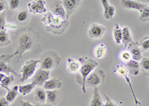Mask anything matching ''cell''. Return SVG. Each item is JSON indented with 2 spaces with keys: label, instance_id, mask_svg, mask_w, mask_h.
<instances>
[{
  "label": "cell",
  "instance_id": "cell-24",
  "mask_svg": "<svg viewBox=\"0 0 149 106\" xmlns=\"http://www.w3.org/2000/svg\"><path fill=\"white\" fill-rule=\"evenodd\" d=\"M106 46L103 43H100L98 46H95V50H94V55H95V58L98 59H101V58H104L106 55Z\"/></svg>",
  "mask_w": 149,
  "mask_h": 106
},
{
  "label": "cell",
  "instance_id": "cell-30",
  "mask_svg": "<svg viewBox=\"0 0 149 106\" xmlns=\"http://www.w3.org/2000/svg\"><path fill=\"white\" fill-rule=\"evenodd\" d=\"M17 18L19 22H21L22 24H25L26 21L28 20V19H29V12L26 10H22L17 14Z\"/></svg>",
  "mask_w": 149,
  "mask_h": 106
},
{
  "label": "cell",
  "instance_id": "cell-41",
  "mask_svg": "<svg viewBox=\"0 0 149 106\" xmlns=\"http://www.w3.org/2000/svg\"><path fill=\"white\" fill-rule=\"evenodd\" d=\"M5 28H7V29H17V26H14V25H12V24H7L6 23V26H5Z\"/></svg>",
  "mask_w": 149,
  "mask_h": 106
},
{
  "label": "cell",
  "instance_id": "cell-18",
  "mask_svg": "<svg viewBox=\"0 0 149 106\" xmlns=\"http://www.w3.org/2000/svg\"><path fill=\"white\" fill-rule=\"evenodd\" d=\"M133 42L132 36L130 34V29L127 26H125L122 29V43L125 47L127 48L128 45Z\"/></svg>",
  "mask_w": 149,
  "mask_h": 106
},
{
  "label": "cell",
  "instance_id": "cell-31",
  "mask_svg": "<svg viewBox=\"0 0 149 106\" xmlns=\"http://www.w3.org/2000/svg\"><path fill=\"white\" fill-rule=\"evenodd\" d=\"M14 81V78L12 75H8V76H6V75H5V78L2 79L0 85L2 86V87H4V88L5 89V88H7V87H9V86L13 83Z\"/></svg>",
  "mask_w": 149,
  "mask_h": 106
},
{
  "label": "cell",
  "instance_id": "cell-10",
  "mask_svg": "<svg viewBox=\"0 0 149 106\" xmlns=\"http://www.w3.org/2000/svg\"><path fill=\"white\" fill-rule=\"evenodd\" d=\"M49 76H50V71L49 70L40 68L33 77V83L36 86L43 85L45 82L49 80Z\"/></svg>",
  "mask_w": 149,
  "mask_h": 106
},
{
  "label": "cell",
  "instance_id": "cell-36",
  "mask_svg": "<svg viewBox=\"0 0 149 106\" xmlns=\"http://www.w3.org/2000/svg\"><path fill=\"white\" fill-rule=\"evenodd\" d=\"M5 15H6V11L5 10L0 13V31H3V30H5V29H6L5 28V26H6Z\"/></svg>",
  "mask_w": 149,
  "mask_h": 106
},
{
  "label": "cell",
  "instance_id": "cell-21",
  "mask_svg": "<svg viewBox=\"0 0 149 106\" xmlns=\"http://www.w3.org/2000/svg\"><path fill=\"white\" fill-rule=\"evenodd\" d=\"M113 37L116 44H121L122 43V29L118 23H115L114 25Z\"/></svg>",
  "mask_w": 149,
  "mask_h": 106
},
{
  "label": "cell",
  "instance_id": "cell-25",
  "mask_svg": "<svg viewBox=\"0 0 149 106\" xmlns=\"http://www.w3.org/2000/svg\"><path fill=\"white\" fill-rule=\"evenodd\" d=\"M68 69L71 73H75L80 70L81 67V63L79 61L74 60L72 58H68Z\"/></svg>",
  "mask_w": 149,
  "mask_h": 106
},
{
  "label": "cell",
  "instance_id": "cell-6",
  "mask_svg": "<svg viewBox=\"0 0 149 106\" xmlns=\"http://www.w3.org/2000/svg\"><path fill=\"white\" fill-rule=\"evenodd\" d=\"M113 72L114 73H116V75H119L121 77H123L124 79H125V81L127 82V83L128 84L129 87H130V89L131 91V93H132V95L134 96V103H135L136 105H141V103L139 101L136 96V93L134 91V88H133L132 84H131V82H130V79H129L128 77V70H127V67L125 65H117L116 67H113Z\"/></svg>",
  "mask_w": 149,
  "mask_h": 106
},
{
  "label": "cell",
  "instance_id": "cell-9",
  "mask_svg": "<svg viewBox=\"0 0 149 106\" xmlns=\"http://www.w3.org/2000/svg\"><path fill=\"white\" fill-rule=\"evenodd\" d=\"M29 12L34 14H42L46 12L45 0H33L28 4Z\"/></svg>",
  "mask_w": 149,
  "mask_h": 106
},
{
  "label": "cell",
  "instance_id": "cell-11",
  "mask_svg": "<svg viewBox=\"0 0 149 106\" xmlns=\"http://www.w3.org/2000/svg\"><path fill=\"white\" fill-rule=\"evenodd\" d=\"M61 2L66 10V19L67 20L71 14L75 12L81 0H61Z\"/></svg>",
  "mask_w": 149,
  "mask_h": 106
},
{
  "label": "cell",
  "instance_id": "cell-22",
  "mask_svg": "<svg viewBox=\"0 0 149 106\" xmlns=\"http://www.w3.org/2000/svg\"><path fill=\"white\" fill-rule=\"evenodd\" d=\"M5 89L7 90L8 93L7 96H6V99H7V101L9 103H12V102H14L15 100V99L17 98V94H18V90H19V87L17 85L14 86L12 89H9V87H7V88H5Z\"/></svg>",
  "mask_w": 149,
  "mask_h": 106
},
{
  "label": "cell",
  "instance_id": "cell-40",
  "mask_svg": "<svg viewBox=\"0 0 149 106\" xmlns=\"http://www.w3.org/2000/svg\"><path fill=\"white\" fill-rule=\"evenodd\" d=\"M0 106H9V103L5 97H0Z\"/></svg>",
  "mask_w": 149,
  "mask_h": 106
},
{
  "label": "cell",
  "instance_id": "cell-20",
  "mask_svg": "<svg viewBox=\"0 0 149 106\" xmlns=\"http://www.w3.org/2000/svg\"><path fill=\"white\" fill-rule=\"evenodd\" d=\"M46 93V101L48 103L55 105L57 104L58 99V90H47Z\"/></svg>",
  "mask_w": 149,
  "mask_h": 106
},
{
  "label": "cell",
  "instance_id": "cell-23",
  "mask_svg": "<svg viewBox=\"0 0 149 106\" xmlns=\"http://www.w3.org/2000/svg\"><path fill=\"white\" fill-rule=\"evenodd\" d=\"M34 96L36 100L40 103H44L46 100V91L40 87L36 88L34 91Z\"/></svg>",
  "mask_w": 149,
  "mask_h": 106
},
{
  "label": "cell",
  "instance_id": "cell-32",
  "mask_svg": "<svg viewBox=\"0 0 149 106\" xmlns=\"http://www.w3.org/2000/svg\"><path fill=\"white\" fill-rule=\"evenodd\" d=\"M120 59L122 61L125 62L126 63L130 61V60H132V56H131V54H130V51L129 50L128 51L125 50V51L122 52L120 55Z\"/></svg>",
  "mask_w": 149,
  "mask_h": 106
},
{
  "label": "cell",
  "instance_id": "cell-38",
  "mask_svg": "<svg viewBox=\"0 0 149 106\" xmlns=\"http://www.w3.org/2000/svg\"><path fill=\"white\" fill-rule=\"evenodd\" d=\"M104 96L105 99H106V103H105V104H103L102 106H118L111 99H110V98H109L107 95H104Z\"/></svg>",
  "mask_w": 149,
  "mask_h": 106
},
{
  "label": "cell",
  "instance_id": "cell-7",
  "mask_svg": "<svg viewBox=\"0 0 149 106\" xmlns=\"http://www.w3.org/2000/svg\"><path fill=\"white\" fill-rule=\"evenodd\" d=\"M105 79V74L101 69H97L87 76L85 82V87H96L103 83Z\"/></svg>",
  "mask_w": 149,
  "mask_h": 106
},
{
  "label": "cell",
  "instance_id": "cell-19",
  "mask_svg": "<svg viewBox=\"0 0 149 106\" xmlns=\"http://www.w3.org/2000/svg\"><path fill=\"white\" fill-rule=\"evenodd\" d=\"M103 103L101 99L100 94H99V89L98 87H94L93 89V96L89 106H102Z\"/></svg>",
  "mask_w": 149,
  "mask_h": 106
},
{
  "label": "cell",
  "instance_id": "cell-35",
  "mask_svg": "<svg viewBox=\"0 0 149 106\" xmlns=\"http://www.w3.org/2000/svg\"><path fill=\"white\" fill-rule=\"evenodd\" d=\"M22 5V0H9V7L11 10L19 8Z\"/></svg>",
  "mask_w": 149,
  "mask_h": 106
},
{
  "label": "cell",
  "instance_id": "cell-27",
  "mask_svg": "<svg viewBox=\"0 0 149 106\" xmlns=\"http://www.w3.org/2000/svg\"><path fill=\"white\" fill-rule=\"evenodd\" d=\"M35 84L34 83H31V84H25V85L19 86V92L22 95H27V94L30 93L35 87Z\"/></svg>",
  "mask_w": 149,
  "mask_h": 106
},
{
  "label": "cell",
  "instance_id": "cell-42",
  "mask_svg": "<svg viewBox=\"0 0 149 106\" xmlns=\"http://www.w3.org/2000/svg\"><path fill=\"white\" fill-rule=\"evenodd\" d=\"M5 75L4 73H0V84H1V82H2V79L5 78Z\"/></svg>",
  "mask_w": 149,
  "mask_h": 106
},
{
  "label": "cell",
  "instance_id": "cell-34",
  "mask_svg": "<svg viewBox=\"0 0 149 106\" xmlns=\"http://www.w3.org/2000/svg\"><path fill=\"white\" fill-rule=\"evenodd\" d=\"M139 45L143 51H149V36L143 38L140 42H139Z\"/></svg>",
  "mask_w": 149,
  "mask_h": 106
},
{
  "label": "cell",
  "instance_id": "cell-33",
  "mask_svg": "<svg viewBox=\"0 0 149 106\" xmlns=\"http://www.w3.org/2000/svg\"><path fill=\"white\" fill-rule=\"evenodd\" d=\"M139 20L142 22H147L149 21V5H147L146 8L141 12Z\"/></svg>",
  "mask_w": 149,
  "mask_h": 106
},
{
  "label": "cell",
  "instance_id": "cell-43",
  "mask_svg": "<svg viewBox=\"0 0 149 106\" xmlns=\"http://www.w3.org/2000/svg\"><path fill=\"white\" fill-rule=\"evenodd\" d=\"M42 106H54V105H52V104H50V103H46V104H44V103H43V104H42Z\"/></svg>",
  "mask_w": 149,
  "mask_h": 106
},
{
  "label": "cell",
  "instance_id": "cell-1",
  "mask_svg": "<svg viewBox=\"0 0 149 106\" xmlns=\"http://www.w3.org/2000/svg\"><path fill=\"white\" fill-rule=\"evenodd\" d=\"M42 22H43L46 26H48L47 30L54 33L56 34H60L65 31L68 26V22L66 20L61 17L55 16L52 13H48L42 18Z\"/></svg>",
  "mask_w": 149,
  "mask_h": 106
},
{
  "label": "cell",
  "instance_id": "cell-29",
  "mask_svg": "<svg viewBox=\"0 0 149 106\" xmlns=\"http://www.w3.org/2000/svg\"><path fill=\"white\" fill-rule=\"evenodd\" d=\"M115 8L112 5H110L107 10H104V17L106 20H113L114 14H115Z\"/></svg>",
  "mask_w": 149,
  "mask_h": 106
},
{
  "label": "cell",
  "instance_id": "cell-3",
  "mask_svg": "<svg viewBox=\"0 0 149 106\" xmlns=\"http://www.w3.org/2000/svg\"><path fill=\"white\" fill-rule=\"evenodd\" d=\"M40 68L46 70H51L58 67L61 62V58L54 51H48L41 56L40 59Z\"/></svg>",
  "mask_w": 149,
  "mask_h": 106
},
{
  "label": "cell",
  "instance_id": "cell-8",
  "mask_svg": "<svg viewBox=\"0 0 149 106\" xmlns=\"http://www.w3.org/2000/svg\"><path fill=\"white\" fill-rule=\"evenodd\" d=\"M13 55H0V73H13L17 76L20 77L21 75L17 74L10 65V59Z\"/></svg>",
  "mask_w": 149,
  "mask_h": 106
},
{
  "label": "cell",
  "instance_id": "cell-37",
  "mask_svg": "<svg viewBox=\"0 0 149 106\" xmlns=\"http://www.w3.org/2000/svg\"><path fill=\"white\" fill-rule=\"evenodd\" d=\"M14 106H39L38 105H32L29 102H25L22 99V98H19V99L17 100L16 105H14Z\"/></svg>",
  "mask_w": 149,
  "mask_h": 106
},
{
  "label": "cell",
  "instance_id": "cell-14",
  "mask_svg": "<svg viewBox=\"0 0 149 106\" xmlns=\"http://www.w3.org/2000/svg\"><path fill=\"white\" fill-rule=\"evenodd\" d=\"M52 14L55 16L61 17L63 19H66V10L62 5L61 0H54L51 5Z\"/></svg>",
  "mask_w": 149,
  "mask_h": 106
},
{
  "label": "cell",
  "instance_id": "cell-13",
  "mask_svg": "<svg viewBox=\"0 0 149 106\" xmlns=\"http://www.w3.org/2000/svg\"><path fill=\"white\" fill-rule=\"evenodd\" d=\"M129 51H130L131 56H132V59L136 61L142 60V50L140 48V46L139 45V42H134L130 43L127 46Z\"/></svg>",
  "mask_w": 149,
  "mask_h": 106
},
{
  "label": "cell",
  "instance_id": "cell-4",
  "mask_svg": "<svg viewBox=\"0 0 149 106\" xmlns=\"http://www.w3.org/2000/svg\"><path fill=\"white\" fill-rule=\"evenodd\" d=\"M33 45H34V41L31 34L29 33H24L19 38L17 48L13 55L14 56L18 55L19 60L22 61V54L26 51L32 48Z\"/></svg>",
  "mask_w": 149,
  "mask_h": 106
},
{
  "label": "cell",
  "instance_id": "cell-16",
  "mask_svg": "<svg viewBox=\"0 0 149 106\" xmlns=\"http://www.w3.org/2000/svg\"><path fill=\"white\" fill-rule=\"evenodd\" d=\"M43 88L45 90H58L62 87L61 79H51L46 81L43 84Z\"/></svg>",
  "mask_w": 149,
  "mask_h": 106
},
{
  "label": "cell",
  "instance_id": "cell-28",
  "mask_svg": "<svg viewBox=\"0 0 149 106\" xmlns=\"http://www.w3.org/2000/svg\"><path fill=\"white\" fill-rule=\"evenodd\" d=\"M140 68L145 75L149 77V58H142L140 63Z\"/></svg>",
  "mask_w": 149,
  "mask_h": 106
},
{
  "label": "cell",
  "instance_id": "cell-12",
  "mask_svg": "<svg viewBox=\"0 0 149 106\" xmlns=\"http://www.w3.org/2000/svg\"><path fill=\"white\" fill-rule=\"evenodd\" d=\"M106 32V28L102 25L93 23L88 30V35L93 39H98L103 36Z\"/></svg>",
  "mask_w": 149,
  "mask_h": 106
},
{
  "label": "cell",
  "instance_id": "cell-17",
  "mask_svg": "<svg viewBox=\"0 0 149 106\" xmlns=\"http://www.w3.org/2000/svg\"><path fill=\"white\" fill-rule=\"evenodd\" d=\"M126 67L128 70V72L134 75H137L140 72V63L133 59L127 62Z\"/></svg>",
  "mask_w": 149,
  "mask_h": 106
},
{
  "label": "cell",
  "instance_id": "cell-39",
  "mask_svg": "<svg viewBox=\"0 0 149 106\" xmlns=\"http://www.w3.org/2000/svg\"><path fill=\"white\" fill-rule=\"evenodd\" d=\"M9 5L5 0H0V13L5 10L8 8Z\"/></svg>",
  "mask_w": 149,
  "mask_h": 106
},
{
  "label": "cell",
  "instance_id": "cell-2",
  "mask_svg": "<svg viewBox=\"0 0 149 106\" xmlns=\"http://www.w3.org/2000/svg\"><path fill=\"white\" fill-rule=\"evenodd\" d=\"M79 62L81 63L80 67V73L81 74V82L80 84L81 85L82 91L86 93V87H85V82L89 75L95 70L98 66V63L93 59L87 57H81L79 58Z\"/></svg>",
  "mask_w": 149,
  "mask_h": 106
},
{
  "label": "cell",
  "instance_id": "cell-5",
  "mask_svg": "<svg viewBox=\"0 0 149 106\" xmlns=\"http://www.w3.org/2000/svg\"><path fill=\"white\" fill-rule=\"evenodd\" d=\"M40 62V60H34V59H31V60L26 62V63L21 69V73H22L20 76L21 82H26L29 78L32 76Z\"/></svg>",
  "mask_w": 149,
  "mask_h": 106
},
{
  "label": "cell",
  "instance_id": "cell-26",
  "mask_svg": "<svg viewBox=\"0 0 149 106\" xmlns=\"http://www.w3.org/2000/svg\"><path fill=\"white\" fill-rule=\"evenodd\" d=\"M10 44V40L9 35L5 30L0 31V47L7 46Z\"/></svg>",
  "mask_w": 149,
  "mask_h": 106
},
{
  "label": "cell",
  "instance_id": "cell-15",
  "mask_svg": "<svg viewBox=\"0 0 149 106\" xmlns=\"http://www.w3.org/2000/svg\"><path fill=\"white\" fill-rule=\"evenodd\" d=\"M121 4H122V7L125 8L135 9V10H139L140 12H142L147 6V5H146V4L135 2V1H132V0H122Z\"/></svg>",
  "mask_w": 149,
  "mask_h": 106
}]
</instances>
